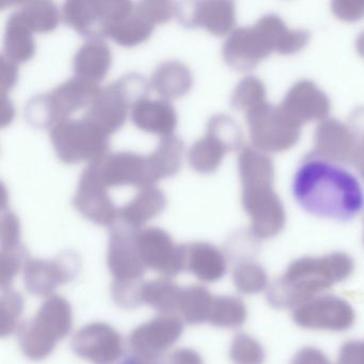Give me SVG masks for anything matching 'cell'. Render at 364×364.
Returning <instances> with one entry per match:
<instances>
[{"label":"cell","mask_w":364,"mask_h":364,"mask_svg":"<svg viewBox=\"0 0 364 364\" xmlns=\"http://www.w3.org/2000/svg\"><path fill=\"white\" fill-rule=\"evenodd\" d=\"M314 137L312 156L338 165L357 161L361 142L349 125L327 118L319 123Z\"/></svg>","instance_id":"9a60e30c"},{"label":"cell","mask_w":364,"mask_h":364,"mask_svg":"<svg viewBox=\"0 0 364 364\" xmlns=\"http://www.w3.org/2000/svg\"><path fill=\"white\" fill-rule=\"evenodd\" d=\"M281 107L301 127L313 121L326 120L331 105L329 97L314 82L300 80L287 91Z\"/></svg>","instance_id":"ffe728a7"},{"label":"cell","mask_w":364,"mask_h":364,"mask_svg":"<svg viewBox=\"0 0 364 364\" xmlns=\"http://www.w3.org/2000/svg\"><path fill=\"white\" fill-rule=\"evenodd\" d=\"M184 331V323L173 314H161L138 326L129 336L134 353L148 359L159 360Z\"/></svg>","instance_id":"4fadbf2b"},{"label":"cell","mask_w":364,"mask_h":364,"mask_svg":"<svg viewBox=\"0 0 364 364\" xmlns=\"http://www.w3.org/2000/svg\"><path fill=\"white\" fill-rule=\"evenodd\" d=\"M360 151H362V152H364V137L361 141V148H360Z\"/></svg>","instance_id":"9f6ffc18"},{"label":"cell","mask_w":364,"mask_h":364,"mask_svg":"<svg viewBox=\"0 0 364 364\" xmlns=\"http://www.w3.org/2000/svg\"><path fill=\"white\" fill-rule=\"evenodd\" d=\"M331 11L338 20L357 22L364 18V1L336 0L332 3Z\"/></svg>","instance_id":"bcb514c9"},{"label":"cell","mask_w":364,"mask_h":364,"mask_svg":"<svg viewBox=\"0 0 364 364\" xmlns=\"http://www.w3.org/2000/svg\"><path fill=\"white\" fill-rule=\"evenodd\" d=\"M28 259V252L23 245L11 250H1L0 252V285L3 291L10 289L16 274H18L21 268H24Z\"/></svg>","instance_id":"b9f144b4"},{"label":"cell","mask_w":364,"mask_h":364,"mask_svg":"<svg viewBox=\"0 0 364 364\" xmlns=\"http://www.w3.org/2000/svg\"><path fill=\"white\" fill-rule=\"evenodd\" d=\"M132 120L141 131L163 138L173 135L178 124L176 109L166 100L146 99L139 102L132 109Z\"/></svg>","instance_id":"603a6c76"},{"label":"cell","mask_w":364,"mask_h":364,"mask_svg":"<svg viewBox=\"0 0 364 364\" xmlns=\"http://www.w3.org/2000/svg\"><path fill=\"white\" fill-rule=\"evenodd\" d=\"M246 118L253 148L262 152H284L299 140L301 127L291 120L281 106L266 102L247 112Z\"/></svg>","instance_id":"52a82bcc"},{"label":"cell","mask_w":364,"mask_h":364,"mask_svg":"<svg viewBox=\"0 0 364 364\" xmlns=\"http://www.w3.org/2000/svg\"><path fill=\"white\" fill-rule=\"evenodd\" d=\"M293 321L308 330L345 332L353 327L355 312L351 304L336 295H318L294 309Z\"/></svg>","instance_id":"ba28073f"},{"label":"cell","mask_w":364,"mask_h":364,"mask_svg":"<svg viewBox=\"0 0 364 364\" xmlns=\"http://www.w3.org/2000/svg\"><path fill=\"white\" fill-rule=\"evenodd\" d=\"M1 100H3L1 101L3 102V104H1V122H3V127H6L14 119V108L9 100L6 99V97Z\"/></svg>","instance_id":"816d5d0a"},{"label":"cell","mask_w":364,"mask_h":364,"mask_svg":"<svg viewBox=\"0 0 364 364\" xmlns=\"http://www.w3.org/2000/svg\"><path fill=\"white\" fill-rule=\"evenodd\" d=\"M134 9V4L124 0H69L63 5V21L82 37L103 40Z\"/></svg>","instance_id":"8992f818"},{"label":"cell","mask_w":364,"mask_h":364,"mask_svg":"<svg viewBox=\"0 0 364 364\" xmlns=\"http://www.w3.org/2000/svg\"><path fill=\"white\" fill-rule=\"evenodd\" d=\"M176 18L185 27H198L217 37H225L230 35L235 26V5L232 1L178 3Z\"/></svg>","instance_id":"e0dca14e"},{"label":"cell","mask_w":364,"mask_h":364,"mask_svg":"<svg viewBox=\"0 0 364 364\" xmlns=\"http://www.w3.org/2000/svg\"><path fill=\"white\" fill-rule=\"evenodd\" d=\"M75 355L92 364H114L123 353V341L112 326L102 321L88 323L74 336Z\"/></svg>","instance_id":"5bb4252c"},{"label":"cell","mask_w":364,"mask_h":364,"mask_svg":"<svg viewBox=\"0 0 364 364\" xmlns=\"http://www.w3.org/2000/svg\"><path fill=\"white\" fill-rule=\"evenodd\" d=\"M0 306H1V338L11 336L16 329L18 330V321L22 316L24 311V299L22 295L14 289H4L1 300H0Z\"/></svg>","instance_id":"ab89813d"},{"label":"cell","mask_w":364,"mask_h":364,"mask_svg":"<svg viewBox=\"0 0 364 364\" xmlns=\"http://www.w3.org/2000/svg\"><path fill=\"white\" fill-rule=\"evenodd\" d=\"M355 50H357L358 54L364 58V31L360 33L359 37L355 40Z\"/></svg>","instance_id":"db71d44e"},{"label":"cell","mask_w":364,"mask_h":364,"mask_svg":"<svg viewBox=\"0 0 364 364\" xmlns=\"http://www.w3.org/2000/svg\"><path fill=\"white\" fill-rule=\"evenodd\" d=\"M353 270V259L345 252L300 257L289 264L280 278L268 285L266 298L274 308L296 309L331 289L334 283L346 280Z\"/></svg>","instance_id":"7a4b0ae2"},{"label":"cell","mask_w":364,"mask_h":364,"mask_svg":"<svg viewBox=\"0 0 364 364\" xmlns=\"http://www.w3.org/2000/svg\"><path fill=\"white\" fill-rule=\"evenodd\" d=\"M183 266L204 282H217L227 274L228 263L220 249L210 242L181 245Z\"/></svg>","instance_id":"44dd1931"},{"label":"cell","mask_w":364,"mask_h":364,"mask_svg":"<svg viewBox=\"0 0 364 364\" xmlns=\"http://www.w3.org/2000/svg\"><path fill=\"white\" fill-rule=\"evenodd\" d=\"M168 364H204L199 353L191 348L178 349L169 358Z\"/></svg>","instance_id":"f907efd6"},{"label":"cell","mask_w":364,"mask_h":364,"mask_svg":"<svg viewBox=\"0 0 364 364\" xmlns=\"http://www.w3.org/2000/svg\"><path fill=\"white\" fill-rule=\"evenodd\" d=\"M80 267V257L72 251L61 253L54 259H29L23 268L25 287L33 295L53 296L59 285L76 278Z\"/></svg>","instance_id":"9c48e42d"},{"label":"cell","mask_w":364,"mask_h":364,"mask_svg":"<svg viewBox=\"0 0 364 364\" xmlns=\"http://www.w3.org/2000/svg\"><path fill=\"white\" fill-rule=\"evenodd\" d=\"M238 170L242 189L272 187L274 167L272 159L266 153L245 146L238 157Z\"/></svg>","instance_id":"83f0119b"},{"label":"cell","mask_w":364,"mask_h":364,"mask_svg":"<svg viewBox=\"0 0 364 364\" xmlns=\"http://www.w3.org/2000/svg\"><path fill=\"white\" fill-rule=\"evenodd\" d=\"M149 90L148 82L141 74H127L101 89L85 119L110 136L124 124L131 108L148 99Z\"/></svg>","instance_id":"277c9868"},{"label":"cell","mask_w":364,"mask_h":364,"mask_svg":"<svg viewBox=\"0 0 364 364\" xmlns=\"http://www.w3.org/2000/svg\"><path fill=\"white\" fill-rule=\"evenodd\" d=\"M154 28L134 10L133 14L110 28L108 38H112L119 46L132 48L146 41Z\"/></svg>","instance_id":"d590c367"},{"label":"cell","mask_w":364,"mask_h":364,"mask_svg":"<svg viewBox=\"0 0 364 364\" xmlns=\"http://www.w3.org/2000/svg\"><path fill=\"white\" fill-rule=\"evenodd\" d=\"M150 86L166 101L180 99L193 87V74L180 61H165L155 70Z\"/></svg>","instance_id":"4316f807"},{"label":"cell","mask_w":364,"mask_h":364,"mask_svg":"<svg viewBox=\"0 0 364 364\" xmlns=\"http://www.w3.org/2000/svg\"><path fill=\"white\" fill-rule=\"evenodd\" d=\"M73 205L85 218L102 227L112 228L119 219V208L112 202L107 188L88 166L80 176Z\"/></svg>","instance_id":"ac0fdd59"},{"label":"cell","mask_w":364,"mask_h":364,"mask_svg":"<svg viewBox=\"0 0 364 364\" xmlns=\"http://www.w3.org/2000/svg\"><path fill=\"white\" fill-rule=\"evenodd\" d=\"M206 135L223 144L228 152L240 150L244 144L242 129L228 114H219L212 117L208 123Z\"/></svg>","instance_id":"74e56055"},{"label":"cell","mask_w":364,"mask_h":364,"mask_svg":"<svg viewBox=\"0 0 364 364\" xmlns=\"http://www.w3.org/2000/svg\"><path fill=\"white\" fill-rule=\"evenodd\" d=\"M293 195L309 214L336 221L351 220L364 206L363 191L353 174L311 154L296 171Z\"/></svg>","instance_id":"6da1fadb"},{"label":"cell","mask_w":364,"mask_h":364,"mask_svg":"<svg viewBox=\"0 0 364 364\" xmlns=\"http://www.w3.org/2000/svg\"><path fill=\"white\" fill-rule=\"evenodd\" d=\"M35 54L33 31L25 23L20 12H14L6 25L4 56L21 65L31 60Z\"/></svg>","instance_id":"f546056e"},{"label":"cell","mask_w":364,"mask_h":364,"mask_svg":"<svg viewBox=\"0 0 364 364\" xmlns=\"http://www.w3.org/2000/svg\"><path fill=\"white\" fill-rule=\"evenodd\" d=\"M88 167L103 186H153L146 156L133 152H107L89 163Z\"/></svg>","instance_id":"30bf717a"},{"label":"cell","mask_w":364,"mask_h":364,"mask_svg":"<svg viewBox=\"0 0 364 364\" xmlns=\"http://www.w3.org/2000/svg\"><path fill=\"white\" fill-rule=\"evenodd\" d=\"M242 203L250 217V233L257 240H269L284 229L287 212L272 187L242 189Z\"/></svg>","instance_id":"8fae6325"},{"label":"cell","mask_w":364,"mask_h":364,"mask_svg":"<svg viewBox=\"0 0 364 364\" xmlns=\"http://www.w3.org/2000/svg\"><path fill=\"white\" fill-rule=\"evenodd\" d=\"M248 316L246 304L235 296H219L214 298L210 321L213 326L225 329L242 327Z\"/></svg>","instance_id":"e575fe53"},{"label":"cell","mask_w":364,"mask_h":364,"mask_svg":"<svg viewBox=\"0 0 364 364\" xmlns=\"http://www.w3.org/2000/svg\"><path fill=\"white\" fill-rule=\"evenodd\" d=\"M336 364H364V342L355 340L345 342L338 351Z\"/></svg>","instance_id":"7dc6e473"},{"label":"cell","mask_w":364,"mask_h":364,"mask_svg":"<svg viewBox=\"0 0 364 364\" xmlns=\"http://www.w3.org/2000/svg\"><path fill=\"white\" fill-rule=\"evenodd\" d=\"M214 298L205 287L191 285L182 289L178 311L189 325H200L210 319Z\"/></svg>","instance_id":"1f68e13d"},{"label":"cell","mask_w":364,"mask_h":364,"mask_svg":"<svg viewBox=\"0 0 364 364\" xmlns=\"http://www.w3.org/2000/svg\"><path fill=\"white\" fill-rule=\"evenodd\" d=\"M57 156L67 165L92 161L108 152L109 136L86 119H65L50 133Z\"/></svg>","instance_id":"5b68a950"},{"label":"cell","mask_w":364,"mask_h":364,"mask_svg":"<svg viewBox=\"0 0 364 364\" xmlns=\"http://www.w3.org/2000/svg\"><path fill=\"white\" fill-rule=\"evenodd\" d=\"M0 240L1 250H11L22 246L20 220L11 210H4L0 223Z\"/></svg>","instance_id":"f6af8a7d"},{"label":"cell","mask_w":364,"mask_h":364,"mask_svg":"<svg viewBox=\"0 0 364 364\" xmlns=\"http://www.w3.org/2000/svg\"><path fill=\"white\" fill-rule=\"evenodd\" d=\"M289 364H331L329 358L321 349L313 346L300 348Z\"/></svg>","instance_id":"681fc988"},{"label":"cell","mask_w":364,"mask_h":364,"mask_svg":"<svg viewBox=\"0 0 364 364\" xmlns=\"http://www.w3.org/2000/svg\"><path fill=\"white\" fill-rule=\"evenodd\" d=\"M230 358L234 364H263L265 350L255 338L249 334L240 333L232 341Z\"/></svg>","instance_id":"60d3db41"},{"label":"cell","mask_w":364,"mask_h":364,"mask_svg":"<svg viewBox=\"0 0 364 364\" xmlns=\"http://www.w3.org/2000/svg\"><path fill=\"white\" fill-rule=\"evenodd\" d=\"M272 52V46L255 25L234 29L223 48L225 63L237 71L255 69Z\"/></svg>","instance_id":"d6986e66"},{"label":"cell","mask_w":364,"mask_h":364,"mask_svg":"<svg viewBox=\"0 0 364 364\" xmlns=\"http://www.w3.org/2000/svg\"><path fill=\"white\" fill-rule=\"evenodd\" d=\"M355 164L357 165L358 170H359L360 174L364 180V152L360 151Z\"/></svg>","instance_id":"11a10c76"},{"label":"cell","mask_w":364,"mask_h":364,"mask_svg":"<svg viewBox=\"0 0 364 364\" xmlns=\"http://www.w3.org/2000/svg\"><path fill=\"white\" fill-rule=\"evenodd\" d=\"M255 26L263 33L274 52L293 55L306 48L310 33L304 29H289L276 14H267L257 21Z\"/></svg>","instance_id":"d4e9b609"},{"label":"cell","mask_w":364,"mask_h":364,"mask_svg":"<svg viewBox=\"0 0 364 364\" xmlns=\"http://www.w3.org/2000/svg\"><path fill=\"white\" fill-rule=\"evenodd\" d=\"M112 63V52L103 40H89L80 46L73 59L75 76L99 84Z\"/></svg>","instance_id":"484cf974"},{"label":"cell","mask_w":364,"mask_h":364,"mask_svg":"<svg viewBox=\"0 0 364 364\" xmlns=\"http://www.w3.org/2000/svg\"><path fill=\"white\" fill-rule=\"evenodd\" d=\"M18 12L33 33H50L57 28L60 21V12L56 4L48 0L21 3Z\"/></svg>","instance_id":"d6a6232c"},{"label":"cell","mask_w":364,"mask_h":364,"mask_svg":"<svg viewBox=\"0 0 364 364\" xmlns=\"http://www.w3.org/2000/svg\"><path fill=\"white\" fill-rule=\"evenodd\" d=\"M138 250L146 268L165 277H174L184 270L181 245L159 228H146L137 234Z\"/></svg>","instance_id":"2e32d148"},{"label":"cell","mask_w":364,"mask_h":364,"mask_svg":"<svg viewBox=\"0 0 364 364\" xmlns=\"http://www.w3.org/2000/svg\"><path fill=\"white\" fill-rule=\"evenodd\" d=\"M138 232L121 221L110 228L107 264L114 280H141L146 274V266L138 250Z\"/></svg>","instance_id":"7c38bea8"},{"label":"cell","mask_w":364,"mask_h":364,"mask_svg":"<svg viewBox=\"0 0 364 364\" xmlns=\"http://www.w3.org/2000/svg\"><path fill=\"white\" fill-rule=\"evenodd\" d=\"M135 11L155 27L176 16L178 3L165 0H146L136 5Z\"/></svg>","instance_id":"7bdbcfd3"},{"label":"cell","mask_w":364,"mask_h":364,"mask_svg":"<svg viewBox=\"0 0 364 364\" xmlns=\"http://www.w3.org/2000/svg\"><path fill=\"white\" fill-rule=\"evenodd\" d=\"M236 289L242 294L255 295L268 287V277L261 264L251 259H242L233 270Z\"/></svg>","instance_id":"8d00e7d4"},{"label":"cell","mask_w":364,"mask_h":364,"mask_svg":"<svg viewBox=\"0 0 364 364\" xmlns=\"http://www.w3.org/2000/svg\"><path fill=\"white\" fill-rule=\"evenodd\" d=\"M266 103V89L262 80L247 76L238 82L232 95L231 105L238 112H249Z\"/></svg>","instance_id":"f35d334b"},{"label":"cell","mask_w":364,"mask_h":364,"mask_svg":"<svg viewBox=\"0 0 364 364\" xmlns=\"http://www.w3.org/2000/svg\"><path fill=\"white\" fill-rule=\"evenodd\" d=\"M183 153L182 139L174 135L161 138L154 152L146 156L151 185L176 176L182 167Z\"/></svg>","instance_id":"f1b7e54d"},{"label":"cell","mask_w":364,"mask_h":364,"mask_svg":"<svg viewBox=\"0 0 364 364\" xmlns=\"http://www.w3.org/2000/svg\"><path fill=\"white\" fill-rule=\"evenodd\" d=\"M182 289L169 279L149 281L142 287V304L150 306L161 314H172L178 311Z\"/></svg>","instance_id":"4dcf8cb0"},{"label":"cell","mask_w":364,"mask_h":364,"mask_svg":"<svg viewBox=\"0 0 364 364\" xmlns=\"http://www.w3.org/2000/svg\"><path fill=\"white\" fill-rule=\"evenodd\" d=\"M141 280L117 281L112 283V298L118 306L125 309H134L141 306Z\"/></svg>","instance_id":"ee69618b"},{"label":"cell","mask_w":364,"mask_h":364,"mask_svg":"<svg viewBox=\"0 0 364 364\" xmlns=\"http://www.w3.org/2000/svg\"><path fill=\"white\" fill-rule=\"evenodd\" d=\"M100 91L101 88L97 82L74 76L48 93L57 124L69 119L73 112L90 106Z\"/></svg>","instance_id":"7402d4cb"},{"label":"cell","mask_w":364,"mask_h":364,"mask_svg":"<svg viewBox=\"0 0 364 364\" xmlns=\"http://www.w3.org/2000/svg\"><path fill=\"white\" fill-rule=\"evenodd\" d=\"M119 364H161L159 360L148 359V358L140 357L135 355H129V357L123 359Z\"/></svg>","instance_id":"f5cc1de1"},{"label":"cell","mask_w":364,"mask_h":364,"mask_svg":"<svg viewBox=\"0 0 364 364\" xmlns=\"http://www.w3.org/2000/svg\"><path fill=\"white\" fill-rule=\"evenodd\" d=\"M167 205V198L161 189L142 187L139 193L122 208H119V221L140 231L142 227L159 216Z\"/></svg>","instance_id":"cb8c5ba5"},{"label":"cell","mask_w":364,"mask_h":364,"mask_svg":"<svg viewBox=\"0 0 364 364\" xmlns=\"http://www.w3.org/2000/svg\"><path fill=\"white\" fill-rule=\"evenodd\" d=\"M1 72H0V95L1 99L16 86L18 76V65L1 55Z\"/></svg>","instance_id":"c3c4849f"},{"label":"cell","mask_w":364,"mask_h":364,"mask_svg":"<svg viewBox=\"0 0 364 364\" xmlns=\"http://www.w3.org/2000/svg\"><path fill=\"white\" fill-rule=\"evenodd\" d=\"M73 313L70 302L58 295L43 302L37 315L18 328V343L28 359L41 361L52 355L58 341L71 332Z\"/></svg>","instance_id":"3957f363"},{"label":"cell","mask_w":364,"mask_h":364,"mask_svg":"<svg viewBox=\"0 0 364 364\" xmlns=\"http://www.w3.org/2000/svg\"><path fill=\"white\" fill-rule=\"evenodd\" d=\"M227 152L223 144L206 135L189 149V165L198 173H213L218 169Z\"/></svg>","instance_id":"836d02e7"}]
</instances>
